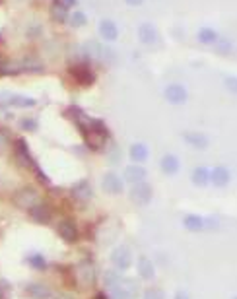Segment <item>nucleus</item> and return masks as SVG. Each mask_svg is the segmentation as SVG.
I'll return each instance as SVG.
<instances>
[{"mask_svg": "<svg viewBox=\"0 0 237 299\" xmlns=\"http://www.w3.org/2000/svg\"><path fill=\"white\" fill-rule=\"evenodd\" d=\"M8 105L20 107V109H28V107H35L37 101L34 98H26V96H10L8 98Z\"/></svg>", "mask_w": 237, "mask_h": 299, "instance_id": "b1692460", "label": "nucleus"}, {"mask_svg": "<svg viewBox=\"0 0 237 299\" xmlns=\"http://www.w3.org/2000/svg\"><path fill=\"white\" fill-rule=\"evenodd\" d=\"M183 226H185L189 232H203V230H204V220H203V218H199V216L189 214V216H185Z\"/></svg>", "mask_w": 237, "mask_h": 299, "instance_id": "a878e982", "label": "nucleus"}, {"mask_svg": "<svg viewBox=\"0 0 237 299\" xmlns=\"http://www.w3.org/2000/svg\"><path fill=\"white\" fill-rule=\"evenodd\" d=\"M164 96H166V100L169 101V103H173V105H181V103L187 101V90H185L181 84H171V86L166 88Z\"/></svg>", "mask_w": 237, "mask_h": 299, "instance_id": "9d476101", "label": "nucleus"}, {"mask_svg": "<svg viewBox=\"0 0 237 299\" xmlns=\"http://www.w3.org/2000/svg\"><path fill=\"white\" fill-rule=\"evenodd\" d=\"M8 146H10V140H8V136L4 133H0V154H4L6 150H8Z\"/></svg>", "mask_w": 237, "mask_h": 299, "instance_id": "72a5a7b5", "label": "nucleus"}, {"mask_svg": "<svg viewBox=\"0 0 237 299\" xmlns=\"http://www.w3.org/2000/svg\"><path fill=\"white\" fill-rule=\"evenodd\" d=\"M72 197L76 200H80V202H88V200L94 199V191H92L90 181L82 179L76 185H72Z\"/></svg>", "mask_w": 237, "mask_h": 299, "instance_id": "1a4fd4ad", "label": "nucleus"}, {"mask_svg": "<svg viewBox=\"0 0 237 299\" xmlns=\"http://www.w3.org/2000/svg\"><path fill=\"white\" fill-rule=\"evenodd\" d=\"M175 299H189V294L181 290V292H177V296H175Z\"/></svg>", "mask_w": 237, "mask_h": 299, "instance_id": "e433bc0d", "label": "nucleus"}, {"mask_svg": "<svg viewBox=\"0 0 237 299\" xmlns=\"http://www.w3.org/2000/svg\"><path fill=\"white\" fill-rule=\"evenodd\" d=\"M218 39H220L218 33H216L214 30H210V28H203V30L199 32V41L204 43V45H216Z\"/></svg>", "mask_w": 237, "mask_h": 299, "instance_id": "bb28decb", "label": "nucleus"}, {"mask_svg": "<svg viewBox=\"0 0 237 299\" xmlns=\"http://www.w3.org/2000/svg\"><path fill=\"white\" fill-rule=\"evenodd\" d=\"M96 299H107V298H105L103 294H100V296H98V298H96Z\"/></svg>", "mask_w": 237, "mask_h": 299, "instance_id": "a19ab883", "label": "nucleus"}, {"mask_svg": "<svg viewBox=\"0 0 237 299\" xmlns=\"http://www.w3.org/2000/svg\"><path fill=\"white\" fill-rule=\"evenodd\" d=\"M20 127H22L24 131H28V133H35L39 125H37L35 119H22V121H20Z\"/></svg>", "mask_w": 237, "mask_h": 299, "instance_id": "7c9ffc66", "label": "nucleus"}, {"mask_svg": "<svg viewBox=\"0 0 237 299\" xmlns=\"http://www.w3.org/2000/svg\"><path fill=\"white\" fill-rule=\"evenodd\" d=\"M10 292H12L10 282L0 278V299H8V298H10Z\"/></svg>", "mask_w": 237, "mask_h": 299, "instance_id": "2f4dec72", "label": "nucleus"}, {"mask_svg": "<svg viewBox=\"0 0 237 299\" xmlns=\"http://www.w3.org/2000/svg\"><path fill=\"white\" fill-rule=\"evenodd\" d=\"M230 171H228V167L224 166H218L214 167L212 171H210V181L216 185V187H226L228 183H230Z\"/></svg>", "mask_w": 237, "mask_h": 299, "instance_id": "2eb2a0df", "label": "nucleus"}, {"mask_svg": "<svg viewBox=\"0 0 237 299\" xmlns=\"http://www.w3.org/2000/svg\"><path fill=\"white\" fill-rule=\"evenodd\" d=\"M152 195H154L152 187H150L148 183H144V181L133 185V189H131V200L135 202L136 206H146V204H150Z\"/></svg>", "mask_w": 237, "mask_h": 299, "instance_id": "7ed1b4c3", "label": "nucleus"}, {"mask_svg": "<svg viewBox=\"0 0 237 299\" xmlns=\"http://www.w3.org/2000/svg\"><path fill=\"white\" fill-rule=\"evenodd\" d=\"M136 270H138L140 278H144V280H152L156 276V268H154L152 261L148 257H140L136 261Z\"/></svg>", "mask_w": 237, "mask_h": 299, "instance_id": "dca6fc26", "label": "nucleus"}, {"mask_svg": "<svg viewBox=\"0 0 237 299\" xmlns=\"http://www.w3.org/2000/svg\"><path fill=\"white\" fill-rule=\"evenodd\" d=\"M49 299H74V298L68 296V294H55V296H51Z\"/></svg>", "mask_w": 237, "mask_h": 299, "instance_id": "c9c22d12", "label": "nucleus"}, {"mask_svg": "<svg viewBox=\"0 0 237 299\" xmlns=\"http://www.w3.org/2000/svg\"><path fill=\"white\" fill-rule=\"evenodd\" d=\"M146 169L142 166H129L125 169V181L131 183V185H136V183H142L146 181Z\"/></svg>", "mask_w": 237, "mask_h": 299, "instance_id": "4468645a", "label": "nucleus"}, {"mask_svg": "<svg viewBox=\"0 0 237 299\" xmlns=\"http://www.w3.org/2000/svg\"><path fill=\"white\" fill-rule=\"evenodd\" d=\"M57 233L63 241L67 243H76L78 241V228L72 220H63L59 226H57Z\"/></svg>", "mask_w": 237, "mask_h": 299, "instance_id": "6e6552de", "label": "nucleus"}, {"mask_svg": "<svg viewBox=\"0 0 237 299\" xmlns=\"http://www.w3.org/2000/svg\"><path fill=\"white\" fill-rule=\"evenodd\" d=\"M117 286L123 290V294L127 296V299H136L138 292H140L138 282H136V280H133V278H121Z\"/></svg>", "mask_w": 237, "mask_h": 299, "instance_id": "f3484780", "label": "nucleus"}, {"mask_svg": "<svg viewBox=\"0 0 237 299\" xmlns=\"http://www.w3.org/2000/svg\"><path fill=\"white\" fill-rule=\"evenodd\" d=\"M26 296H30L32 299H49L53 294L43 284H28L26 286Z\"/></svg>", "mask_w": 237, "mask_h": 299, "instance_id": "a211bd4d", "label": "nucleus"}, {"mask_svg": "<svg viewBox=\"0 0 237 299\" xmlns=\"http://www.w3.org/2000/svg\"><path fill=\"white\" fill-rule=\"evenodd\" d=\"M127 4H131V6H138V4H142L144 0H125Z\"/></svg>", "mask_w": 237, "mask_h": 299, "instance_id": "4c0bfd02", "label": "nucleus"}, {"mask_svg": "<svg viewBox=\"0 0 237 299\" xmlns=\"http://www.w3.org/2000/svg\"><path fill=\"white\" fill-rule=\"evenodd\" d=\"M16 70H18V74H20V72H34V74H39V72L43 70V65H41L39 61H35L34 57H28V59L22 61V65L16 68Z\"/></svg>", "mask_w": 237, "mask_h": 299, "instance_id": "4be33fe9", "label": "nucleus"}, {"mask_svg": "<svg viewBox=\"0 0 237 299\" xmlns=\"http://www.w3.org/2000/svg\"><path fill=\"white\" fill-rule=\"evenodd\" d=\"M148 146L146 144H133L131 146V158H133V162H136V164H142V162H146L148 160Z\"/></svg>", "mask_w": 237, "mask_h": 299, "instance_id": "412c9836", "label": "nucleus"}, {"mask_svg": "<svg viewBox=\"0 0 237 299\" xmlns=\"http://www.w3.org/2000/svg\"><path fill=\"white\" fill-rule=\"evenodd\" d=\"M61 2H63L65 6H74V4L78 2V0H61Z\"/></svg>", "mask_w": 237, "mask_h": 299, "instance_id": "58836bf2", "label": "nucleus"}, {"mask_svg": "<svg viewBox=\"0 0 237 299\" xmlns=\"http://www.w3.org/2000/svg\"><path fill=\"white\" fill-rule=\"evenodd\" d=\"M138 39L144 43V45H154L160 37H158V30L152 26V24H142L138 28Z\"/></svg>", "mask_w": 237, "mask_h": 299, "instance_id": "f8f14e48", "label": "nucleus"}, {"mask_svg": "<svg viewBox=\"0 0 237 299\" xmlns=\"http://www.w3.org/2000/svg\"><path fill=\"white\" fill-rule=\"evenodd\" d=\"M144 299H166V296L162 290H148L144 294Z\"/></svg>", "mask_w": 237, "mask_h": 299, "instance_id": "473e14b6", "label": "nucleus"}, {"mask_svg": "<svg viewBox=\"0 0 237 299\" xmlns=\"http://www.w3.org/2000/svg\"><path fill=\"white\" fill-rule=\"evenodd\" d=\"M102 187L107 195H121V193H123V181H121V177H119L117 173H113V171H109V173L103 175Z\"/></svg>", "mask_w": 237, "mask_h": 299, "instance_id": "423d86ee", "label": "nucleus"}, {"mask_svg": "<svg viewBox=\"0 0 237 299\" xmlns=\"http://www.w3.org/2000/svg\"><path fill=\"white\" fill-rule=\"evenodd\" d=\"M160 166H162V171H164V173L173 175V173H177V171H179V160H177L175 156L168 154V156H164V158H162Z\"/></svg>", "mask_w": 237, "mask_h": 299, "instance_id": "5701e85b", "label": "nucleus"}, {"mask_svg": "<svg viewBox=\"0 0 237 299\" xmlns=\"http://www.w3.org/2000/svg\"><path fill=\"white\" fill-rule=\"evenodd\" d=\"M228 86H232L230 90L234 92V90H236V78H232V80H228Z\"/></svg>", "mask_w": 237, "mask_h": 299, "instance_id": "ea45409f", "label": "nucleus"}, {"mask_svg": "<svg viewBox=\"0 0 237 299\" xmlns=\"http://www.w3.org/2000/svg\"><path fill=\"white\" fill-rule=\"evenodd\" d=\"M12 200H14V204H16L18 208H22V210H28V212H30L34 206L39 204V193L35 191L34 187H22L20 191H16V193H14Z\"/></svg>", "mask_w": 237, "mask_h": 299, "instance_id": "f257e3e1", "label": "nucleus"}, {"mask_svg": "<svg viewBox=\"0 0 237 299\" xmlns=\"http://www.w3.org/2000/svg\"><path fill=\"white\" fill-rule=\"evenodd\" d=\"M234 299H236V298H234Z\"/></svg>", "mask_w": 237, "mask_h": 299, "instance_id": "79ce46f5", "label": "nucleus"}, {"mask_svg": "<svg viewBox=\"0 0 237 299\" xmlns=\"http://www.w3.org/2000/svg\"><path fill=\"white\" fill-rule=\"evenodd\" d=\"M216 45H218V49H220L222 53H228V51L232 49L230 41H226V39H218V41H216Z\"/></svg>", "mask_w": 237, "mask_h": 299, "instance_id": "f704fd0d", "label": "nucleus"}, {"mask_svg": "<svg viewBox=\"0 0 237 299\" xmlns=\"http://www.w3.org/2000/svg\"><path fill=\"white\" fill-rule=\"evenodd\" d=\"M100 35L105 41H115L119 37V28L111 20H102L100 22Z\"/></svg>", "mask_w": 237, "mask_h": 299, "instance_id": "6ab92c4d", "label": "nucleus"}, {"mask_svg": "<svg viewBox=\"0 0 237 299\" xmlns=\"http://www.w3.org/2000/svg\"><path fill=\"white\" fill-rule=\"evenodd\" d=\"M26 263L30 266H34V268H37V270H43V268H47V259L43 257V255H30L28 259H26Z\"/></svg>", "mask_w": 237, "mask_h": 299, "instance_id": "cd10ccee", "label": "nucleus"}, {"mask_svg": "<svg viewBox=\"0 0 237 299\" xmlns=\"http://www.w3.org/2000/svg\"><path fill=\"white\" fill-rule=\"evenodd\" d=\"M16 160L24 167H32V169H34V166H37V162H35L34 158H32V154H30V146H28V142H26L24 138L16 140Z\"/></svg>", "mask_w": 237, "mask_h": 299, "instance_id": "0eeeda50", "label": "nucleus"}, {"mask_svg": "<svg viewBox=\"0 0 237 299\" xmlns=\"http://www.w3.org/2000/svg\"><path fill=\"white\" fill-rule=\"evenodd\" d=\"M51 18H53L55 22H61V24H63V22H67L68 10L61 0H55V2H53V6H51Z\"/></svg>", "mask_w": 237, "mask_h": 299, "instance_id": "aec40b11", "label": "nucleus"}, {"mask_svg": "<svg viewBox=\"0 0 237 299\" xmlns=\"http://www.w3.org/2000/svg\"><path fill=\"white\" fill-rule=\"evenodd\" d=\"M30 216H32V220L37 222V224H49L51 222V218H53V210L47 206V204H37L34 206L32 210H30Z\"/></svg>", "mask_w": 237, "mask_h": 299, "instance_id": "9b49d317", "label": "nucleus"}, {"mask_svg": "<svg viewBox=\"0 0 237 299\" xmlns=\"http://www.w3.org/2000/svg\"><path fill=\"white\" fill-rule=\"evenodd\" d=\"M183 140H185L189 146L197 148V150H206L208 144H210L208 136H206V134H201V133H185L183 134Z\"/></svg>", "mask_w": 237, "mask_h": 299, "instance_id": "ddd939ff", "label": "nucleus"}, {"mask_svg": "<svg viewBox=\"0 0 237 299\" xmlns=\"http://www.w3.org/2000/svg\"><path fill=\"white\" fill-rule=\"evenodd\" d=\"M119 280H121V274H117L115 270H107V272L103 274V282H105L107 288H113Z\"/></svg>", "mask_w": 237, "mask_h": 299, "instance_id": "c756f323", "label": "nucleus"}, {"mask_svg": "<svg viewBox=\"0 0 237 299\" xmlns=\"http://www.w3.org/2000/svg\"><path fill=\"white\" fill-rule=\"evenodd\" d=\"M111 263L115 265L117 270H127L129 266L133 265V253L127 245H119L113 249L111 253Z\"/></svg>", "mask_w": 237, "mask_h": 299, "instance_id": "f03ea898", "label": "nucleus"}, {"mask_svg": "<svg viewBox=\"0 0 237 299\" xmlns=\"http://www.w3.org/2000/svg\"><path fill=\"white\" fill-rule=\"evenodd\" d=\"M70 74L72 78L80 84V86H92L96 82V74L92 72V68L88 66L86 63H80V65H74L70 68Z\"/></svg>", "mask_w": 237, "mask_h": 299, "instance_id": "20e7f679", "label": "nucleus"}, {"mask_svg": "<svg viewBox=\"0 0 237 299\" xmlns=\"http://www.w3.org/2000/svg\"><path fill=\"white\" fill-rule=\"evenodd\" d=\"M193 183H195L197 187H206V185L210 183V171L203 166L197 167V169L193 171Z\"/></svg>", "mask_w": 237, "mask_h": 299, "instance_id": "393cba45", "label": "nucleus"}, {"mask_svg": "<svg viewBox=\"0 0 237 299\" xmlns=\"http://www.w3.org/2000/svg\"><path fill=\"white\" fill-rule=\"evenodd\" d=\"M76 278L82 286H92L96 282V266L90 261H82L76 266Z\"/></svg>", "mask_w": 237, "mask_h": 299, "instance_id": "39448f33", "label": "nucleus"}, {"mask_svg": "<svg viewBox=\"0 0 237 299\" xmlns=\"http://www.w3.org/2000/svg\"><path fill=\"white\" fill-rule=\"evenodd\" d=\"M86 22H88V18H86V14H84L82 10H74V12H72L70 24H72L74 28H82V26H86Z\"/></svg>", "mask_w": 237, "mask_h": 299, "instance_id": "c85d7f7f", "label": "nucleus"}]
</instances>
